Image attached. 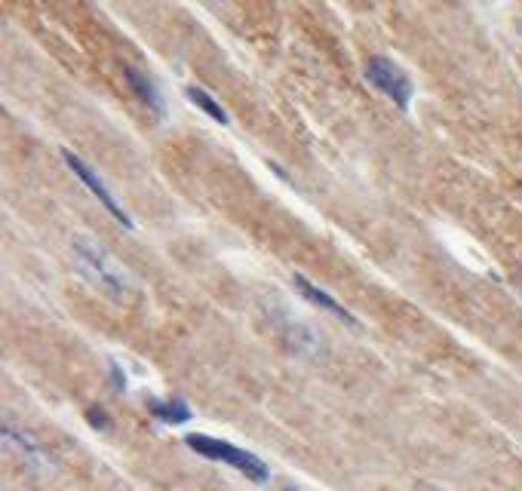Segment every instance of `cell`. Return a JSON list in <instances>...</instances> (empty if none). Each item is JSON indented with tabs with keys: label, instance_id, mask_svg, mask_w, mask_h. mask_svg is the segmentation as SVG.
<instances>
[{
	"label": "cell",
	"instance_id": "6da1fadb",
	"mask_svg": "<svg viewBox=\"0 0 522 491\" xmlns=\"http://www.w3.org/2000/svg\"><path fill=\"white\" fill-rule=\"evenodd\" d=\"M71 255L80 277H87L101 295H108L111 301H123L130 295V277H126V271L120 267L117 258L111 255L108 249H101L92 237H74Z\"/></svg>",
	"mask_w": 522,
	"mask_h": 491
},
{
	"label": "cell",
	"instance_id": "7a4b0ae2",
	"mask_svg": "<svg viewBox=\"0 0 522 491\" xmlns=\"http://www.w3.org/2000/svg\"><path fill=\"white\" fill-rule=\"evenodd\" d=\"M185 445L200 454V458L228 464V467L240 470L246 479H252V482H268L271 479L268 464H264L259 454L237 449V445L225 443V439H216V436H207V433H191V436H185Z\"/></svg>",
	"mask_w": 522,
	"mask_h": 491
},
{
	"label": "cell",
	"instance_id": "3957f363",
	"mask_svg": "<svg viewBox=\"0 0 522 491\" xmlns=\"http://www.w3.org/2000/svg\"><path fill=\"white\" fill-rule=\"evenodd\" d=\"M271 323H273V329L280 332V338L286 341V347L298 353L302 359H320L323 353H326V344H323V335L314 329L311 323H302L298 316L289 314L286 307H277L273 304L271 310Z\"/></svg>",
	"mask_w": 522,
	"mask_h": 491
},
{
	"label": "cell",
	"instance_id": "277c9868",
	"mask_svg": "<svg viewBox=\"0 0 522 491\" xmlns=\"http://www.w3.org/2000/svg\"><path fill=\"white\" fill-rule=\"evenodd\" d=\"M366 80H369L378 92H384L399 111H409L415 86L403 68L393 65L388 56H372L369 62H366Z\"/></svg>",
	"mask_w": 522,
	"mask_h": 491
},
{
	"label": "cell",
	"instance_id": "5b68a950",
	"mask_svg": "<svg viewBox=\"0 0 522 491\" xmlns=\"http://www.w3.org/2000/svg\"><path fill=\"white\" fill-rule=\"evenodd\" d=\"M62 160L68 163V169H71L74 176L80 178V182L90 187V191H92V197H96V200H99V203L105 206V209L111 212V219H114L120 228H126V230H130V228H133V219H130V212H126L123 206L117 203V197L111 194V187H108V185L101 182V178L96 176V169H92L87 160H80V157H77L74 151H62Z\"/></svg>",
	"mask_w": 522,
	"mask_h": 491
},
{
	"label": "cell",
	"instance_id": "8992f818",
	"mask_svg": "<svg viewBox=\"0 0 522 491\" xmlns=\"http://www.w3.org/2000/svg\"><path fill=\"white\" fill-rule=\"evenodd\" d=\"M293 286H295L298 292H302V298H307V301H311L314 307H320V310H326V314H332V316H336L338 323H347V326H359V323H357V316L350 314L347 307H341L338 301L332 298L326 289L314 286V283L307 280V277H302V273H295V277H293Z\"/></svg>",
	"mask_w": 522,
	"mask_h": 491
},
{
	"label": "cell",
	"instance_id": "52a82bcc",
	"mask_svg": "<svg viewBox=\"0 0 522 491\" xmlns=\"http://www.w3.org/2000/svg\"><path fill=\"white\" fill-rule=\"evenodd\" d=\"M123 77H126V83H130V90L135 92V96L151 108V114L164 120L166 117V101H164V96H160V86L154 83L148 74H142L139 68H130V65L123 68Z\"/></svg>",
	"mask_w": 522,
	"mask_h": 491
},
{
	"label": "cell",
	"instance_id": "ba28073f",
	"mask_svg": "<svg viewBox=\"0 0 522 491\" xmlns=\"http://www.w3.org/2000/svg\"><path fill=\"white\" fill-rule=\"evenodd\" d=\"M0 436H4V443L10 445L13 452H19V458L28 464V467H44V464H47L44 449H40V445L34 443V439L25 433V430H19L16 424H10V421H6L4 430H0Z\"/></svg>",
	"mask_w": 522,
	"mask_h": 491
},
{
	"label": "cell",
	"instance_id": "9c48e42d",
	"mask_svg": "<svg viewBox=\"0 0 522 491\" xmlns=\"http://www.w3.org/2000/svg\"><path fill=\"white\" fill-rule=\"evenodd\" d=\"M148 411L164 424H187L194 418L191 406L182 400V396H169V400H148Z\"/></svg>",
	"mask_w": 522,
	"mask_h": 491
},
{
	"label": "cell",
	"instance_id": "30bf717a",
	"mask_svg": "<svg viewBox=\"0 0 522 491\" xmlns=\"http://www.w3.org/2000/svg\"><path fill=\"white\" fill-rule=\"evenodd\" d=\"M185 96L191 99V105L200 108L203 114H209L212 120H216V123H221V126H228V123H230V120H228V111L221 108L218 101H216V96H209L207 90H200V86H187Z\"/></svg>",
	"mask_w": 522,
	"mask_h": 491
},
{
	"label": "cell",
	"instance_id": "8fae6325",
	"mask_svg": "<svg viewBox=\"0 0 522 491\" xmlns=\"http://www.w3.org/2000/svg\"><path fill=\"white\" fill-rule=\"evenodd\" d=\"M87 421L96 430H108L111 427V418H108V411L105 409H99V406H92V409H87Z\"/></svg>",
	"mask_w": 522,
	"mask_h": 491
},
{
	"label": "cell",
	"instance_id": "7c38bea8",
	"mask_svg": "<svg viewBox=\"0 0 522 491\" xmlns=\"http://www.w3.org/2000/svg\"><path fill=\"white\" fill-rule=\"evenodd\" d=\"M111 384H114L117 393L126 390V375H123V368H120L117 363H111Z\"/></svg>",
	"mask_w": 522,
	"mask_h": 491
},
{
	"label": "cell",
	"instance_id": "4fadbf2b",
	"mask_svg": "<svg viewBox=\"0 0 522 491\" xmlns=\"http://www.w3.org/2000/svg\"><path fill=\"white\" fill-rule=\"evenodd\" d=\"M517 283H519V289H522V267H519V271H517Z\"/></svg>",
	"mask_w": 522,
	"mask_h": 491
},
{
	"label": "cell",
	"instance_id": "5bb4252c",
	"mask_svg": "<svg viewBox=\"0 0 522 491\" xmlns=\"http://www.w3.org/2000/svg\"><path fill=\"white\" fill-rule=\"evenodd\" d=\"M283 491H302V488H293V486H289V488H283Z\"/></svg>",
	"mask_w": 522,
	"mask_h": 491
},
{
	"label": "cell",
	"instance_id": "9a60e30c",
	"mask_svg": "<svg viewBox=\"0 0 522 491\" xmlns=\"http://www.w3.org/2000/svg\"><path fill=\"white\" fill-rule=\"evenodd\" d=\"M519 34H522V25H519Z\"/></svg>",
	"mask_w": 522,
	"mask_h": 491
}]
</instances>
